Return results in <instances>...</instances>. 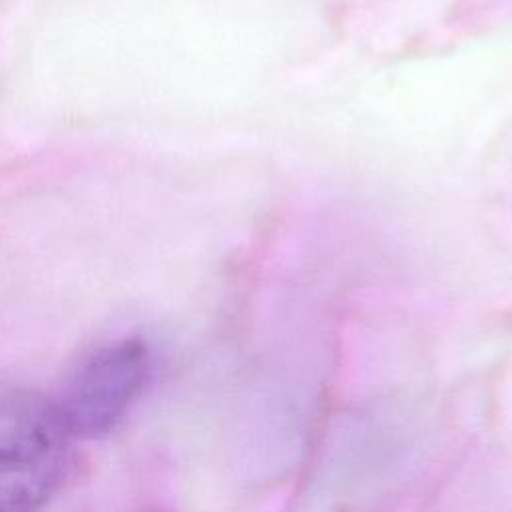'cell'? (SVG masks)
I'll use <instances>...</instances> for the list:
<instances>
[{"mask_svg":"<svg viewBox=\"0 0 512 512\" xmlns=\"http://www.w3.org/2000/svg\"><path fill=\"white\" fill-rule=\"evenodd\" d=\"M150 366V348L140 338L96 350L56 398L68 436L94 440L112 432L140 396Z\"/></svg>","mask_w":512,"mask_h":512,"instance_id":"cell-1","label":"cell"},{"mask_svg":"<svg viewBox=\"0 0 512 512\" xmlns=\"http://www.w3.org/2000/svg\"><path fill=\"white\" fill-rule=\"evenodd\" d=\"M70 442L56 398L26 388L0 396V464L54 458Z\"/></svg>","mask_w":512,"mask_h":512,"instance_id":"cell-2","label":"cell"},{"mask_svg":"<svg viewBox=\"0 0 512 512\" xmlns=\"http://www.w3.org/2000/svg\"><path fill=\"white\" fill-rule=\"evenodd\" d=\"M70 466V452L20 464H0V512H42L56 496Z\"/></svg>","mask_w":512,"mask_h":512,"instance_id":"cell-3","label":"cell"}]
</instances>
